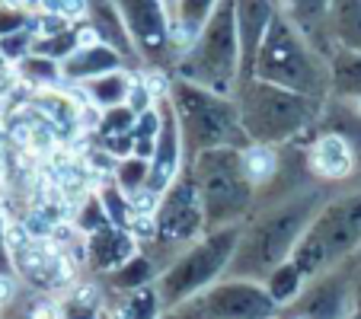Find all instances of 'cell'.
Listing matches in <instances>:
<instances>
[{"instance_id": "1", "label": "cell", "mask_w": 361, "mask_h": 319, "mask_svg": "<svg viewBox=\"0 0 361 319\" xmlns=\"http://www.w3.org/2000/svg\"><path fill=\"white\" fill-rule=\"evenodd\" d=\"M320 208H323L320 192H304V195L281 201L279 208H269L262 218H256L246 227L243 239L237 246V256H233L227 272L233 278L266 281L281 262H288L294 256L300 237L307 233V227L314 224Z\"/></svg>"}, {"instance_id": "2", "label": "cell", "mask_w": 361, "mask_h": 319, "mask_svg": "<svg viewBox=\"0 0 361 319\" xmlns=\"http://www.w3.org/2000/svg\"><path fill=\"white\" fill-rule=\"evenodd\" d=\"M166 93H170L173 109H176L189 160L218 147H250V137L240 122V106L233 96L214 93V89L189 83L176 74L166 77Z\"/></svg>"}, {"instance_id": "3", "label": "cell", "mask_w": 361, "mask_h": 319, "mask_svg": "<svg viewBox=\"0 0 361 319\" xmlns=\"http://www.w3.org/2000/svg\"><path fill=\"white\" fill-rule=\"evenodd\" d=\"M233 99L240 106V122L250 144H266V147H281L300 137L307 128H314L323 112V99L266 80L246 83L243 89L233 93Z\"/></svg>"}, {"instance_id": "4", "label": "cell", "mask_w": 361, "mask_h": 319, "mask_svg": "<svg viewBox=\"0 0 361 319\" xmlns=\"http://www.w3.org/2000/svg\"><path fill=\"white\" fill-rule=\"evenodd\" d=\"M256 80L294 89L326 102L329 96V61L310 45L304 32L291 26L281 13H275L266 42L256 58Z\"/></svg>"}, {"instance_id": "5", "label": "cell", "mask_w": 361, "mask_h": 319, "mask_svg": "<svg viewBox=\"0 0 361 319\" xmlns=\"http://www.w3.org/2000/svg\"><path fill=\"white\" fill-rule=\"evenodd\" d=\"M173 74L189 83H198V87L214 89V93L224 96L237 93V80H240L237 0H221L212 20L204 23V29L198 32V39L179 55Z\"/></svg>"}, {"instance_id": "6", "label": "cell", "mask_w": 361, "mask_h": 319, "mask_svg": "<svg viewBox=\"0 0 361 319\" xmlns=\"http://www.w3.org/2000/svg\"><path fill=\"white\" fill-rule=\"evenodd\" d=\"M189 170L195 176L198 195L204 204V224L208 230H221L231 224H246L252 204H256V185L243 170V154L237 147H218L192 156Z\"/></svg>"}, {"instance_id": "7", "label": "cell", "mask_w": 361, "mask_h": 319, "mask_svg": "<svg viewBox=\"0 0 361 319\" xmlns=\"http://www.w3.org/2000/svg\"><path fill=\"white\" fill-rule=\"evenodd\" d=\"M246 233V224H231L221 230H208L202 239L185 246V252L173 265H166L157 278L160 300L166 310L204 294L218 284V278L231 268L237 246Z\"/></svg>"}, {"instance_id": "8", "label": "cell", "mask_w": 361, "mask_h": 319, "mask_svg": "<svg viewBox=\"0 0 361 319\" xmlns=\"http://www.w3.org/2000/svg\"><path fill=\"white\" fill-rule=\"evenodd\" d=\"M361 249V192L342 195L336 201H326L314 224L307 227L294 249V262L307 275V281L320 278L329 268L345 265Z\"/></svg>"}, {"instance_id": "9", "label": "cell", "mask_w": 361, "mask_h": 319, "mask_svg": "<svg viewBox=\"0 0 361 319\" xmlns=\"http://www.w3.org/2000/svg\"><path fill=\"white\" fill-rule=\"evenodd\" d=\"M125 29L147 68L173 74L176 68V39H173V10L166 0H116Z\"/></svg>"}, {"instance_id": "10", "label": "cell", "mask_w": 361, "mask_h": 319, "mask_svg": "<svg viewBox=\"0 0 361 319\" xmlns=\"http://www.w3.org/2000/svg\"><path fill=\"white\" fill-rule=\"evenodd\" d=\"M16 278H23L39 294H58L74 287V258L55 239H35L26 227H10Z\"/></svg>"}, {"instance_id": "11", "label": "cell", "mask_w": 361, "mask_h": 319, "mask_svg": "<svg viewBox=\"0 0 361 319\" xmlns=\"http://www.w3.org/2000/svg\"><path fill=\"white\" fill-rule=\"evenodd\" d=\"M154 224H157V239H154V243H160V246L195 243L198 237L208 233L204 204H202V195H198L195 176H192L189 166H185L176 182L160 195L157 211H154Z\"/></svg>"}, {"instance_id": "12", "label": "cell", "mask_w": 361, "mask_h": 319, "mask_svg": "<svg viewBox=\"0 0 361 319\" xmlns=\"http://www.w3.org/2000/svg\"><path fill=\"white\" fill-rule=\"evenodd\" d=\"M198 297L204 310L212 313V319H275L281 310L269 287L252 278L218 281Z\"/></svg>"}, {"instance_id": "13", "label": "cell", "mask_w": 361, "mask_h": 319, "mask_svg": "<svg viewBox=\"0 0 361 319\" xmlns=\"http://www.w3.org/2000/svg\"><path fill=\"white\" fill-rule=\"evenodd\" d=\"M352 265L329 268L320 278H314L294 300V319H352Z\"/></svg>"}, {"instance_id": "14", "label": "cell", "mask_w": 361, "mask_h": 319, "mask_svg": "<svg viewBox=\"0 0 361 319\" xmlns=\"http://www.w3.org/2000/svg\"><path fill=\"white\" fill-rule=\"evenodd\" d=\"M279 4L275 0H237V32H240V80L237 89L256 80V58L266 42Z\"/></svg>"}, {"instance_id": "15", "label": "cell", "mask_w": 361, "mask_h": 319, "mask_svg": "<svg viewBox=\"0 0 361 319\" xmlns=\"http://www.w3.org/2000/svg\"><path fill=\"white\" fill-rule=\"evenodd\" d=\"M135 256H137V237L128 227L106 224L102 230L87 237V265L96 275H112Z\"/></svg>"}, {"instance_id": "16", "label": "cell", "mask_w": 361, "mask_h": 319, "mask_svg": "<svg viewBox=\"0 0 361 319\" xmlns=\"http://www.w3.org/2000/svg\"><path fill=\"white\" fill-rule=\"evenodd\" d=\"M279 13L291 23L298 32H304L310 39V45L320 51L323 58H329V51L336 48L333 32H329V10L333 0H275Z\"/></svg>"}, {"instance_id": "17", "label": "cell", "mask_w": 361, "mask_h": 319, "mask_svg": "<svg viewBox=\"0 0 361 319\" xmlns=\"http://www.w3.org/2000/svg\"><path fill=\"white\" fill-rule=\"evenodd\" d=\"M355 147L342 131H323L320 137L314 141L310 154H307V166L317 179L323 182H339V179H348L355 173Z\"/></svg>"}, {"instance_id": "18", "label": "cell", "mask_w": 361, "mask_h": 319, "mask_svg": "<svg viewBox=\"0 0 361 319\" xmlns=\"http://www.w3.org/2000/svg\"><path fill=\"white\" fill-rule=\"evenodd\" d=\"M125 68V58L118 55L112 45L106 42L93 39V42H83L71 58L61 61V70H64V80L71 83H90L102 74H112V70H122Z\"/></svg>"}, {"instance_id": "19", "label": "cell", "mask_w": 361, "mask_h": 319, "mask_svg": "<svg viewBox=\"0 0 361 319\" xmlns=\"http://www.w3.org/2000/svg\"><path fill=\"white\" fill-rule=\"evenodd\" d=\"M137 115L125 102V106H112V109H102L99 122H96V144L102 147V154H112L116 160L125 156H135V125Z\"/></svg>"}, {"instance_id": "20", "label": "cell", "mask_w": 361, "mask_h": 319, "mask_svg": "<svg viewBox=\"0 0 361 319\" xmlns=\"http://www.w3.org/2000/svg\"><path fill=\"white\" fill-rule=\"evenodd\" d=\"M87 23L96 39L112 45L122 58L137 55V48H135V42H131L128 29H125L122 10H118L116 0H87Z\"/></svg>"}, {"instance_id": "21", "label": "cell", "mask_w": 361, "mask_h": 319, "mask_svg": "<svg viewBox=\"0 0 361 319\" xmlns=\"http://www.w3.org/2000/svg\"><path fill=\"white\" fill-rule=\"evenodd\" d=\"M329 96L348 102L361 96V51L336 45L329 51Z\"/></svg>"}, {"instance_id": "22", "label": "cell", "mask_w": 361, "mask_h": 319, "mask_svg": "<svg viewBox=\"0 0 361 319\" xmlns=\"http://www.w3.org/2000/svg\"><path fill=\"white\" fill-rule=\"evenodd\" d=\"M221 0H173V39H176V55H183L185 48L198 39L204 23L212 20ZM179 61V58H176Z\"/></svg>"}, {"instance_id": "23", "label": "cell", "mask_w": 361, "mask_h": 319, "mask_svg": "<svg viewBox=\"0 0 361 319\" xmlns=\"http://www.w3.org/2000/svg\"><path fill=\"white\" fill-rule=\"evenodd\" d=\"M157 278H160V268H157V262H154V256H147V252H137V256L128 258L122 268L106 275L109 287L118 294H131V291H141V287H147V284H157Z\"/></svg>"}, {"instance_id": "24", "label": "cell", "mask_w": 361, "mask_h": 319, "mask_svg": "<svg viewBox=\"0 0 361 319\" xmlns=\"http://www.w3.org/2000/svg\"><path fill=\"white\" fill-rule=\"evenodd\" d=\"M329 32L336 45L361 51V0H333Z\"/></svg>"}, {"instance_id": "25", "label": "cell", "mask_w": 361, "mask_h": 319, "mask_svg": "<svg viewBox=\"0 0 361 319\" xmlns=\"http://www.w3.org/2000/svg\"><path fill=\"white\" fill-rule=\"evenodd\" d=\"M131 77L122 70H112V74H102L96 77V80L83 83V93H87V99L93 102V106H99V109H112V106H125L128 102V93H131Z\"/></svg>"}, {"instance_id": "26", "label": "cell", "mask_w": 361, "mask_h": 319, "mask_svg": "<svg viewBox=\"0 0 361 319\" xmlns=\"http://www.w3.org/2000/svg\"><path fill=\"white\" fill-rule=\"evenodd\" d=\"M262 284L269 287V294L275 297V304L288 306V304H294V300L304 294V287L310 284V281H307V275L298 268V262H294V258H288V262H281L279 268H275V272L262 281Z\"/></svg>"}, {"instance_id": "27", "label": "cell", "mask_w": 361, "mask_h": 319, "mask_svg": "<svg viewBox=\"0 0 361 319\" xmlns=\"http://www.w3.org/2000/svg\"><path fill=\"white\" fill-rule=\"evenodd\" d=\"M240 154H243L246 176L252 179L256 189L269 185L275 176H279V154H275V147H266V144H250V147H243Z\"/></svg>"}, {"instance_id": "28", "label": "cell", "mask_w": 361, "mask_h": 319, "mask_svg": "<svg viewBox=\"0 0 361 319\" xmlns=\"http://www.w3.org/2000/svg\"><path fill=\"white\" fill-rule=\"evenodd\" d=\"M164 300H160V287L157 284H147L141 291H131L125 297V304L118 306L112 316L116 319H160L164 316Z\"/></svg>"}, {"instance_id": "29", "label": "cell", "mask_w": 361, "mask_h": 319, "mask_svg": "<svg viewBox=\"0 0 361 319\" xmlns=\"http://www.w3.org/2000/svg\"><path fill=\"white\" fill-rule=\"evenodd\" d=\"M16 74L23 77V83L29 87H55L58 80H64L61 61L55 58H42V55H29L16 64Z\"/></svg>"}, {"instance_id": "30", "label": "cell", "mask_w": 361, "mask_h": 319, "mask_svg": "<svg viewBox=\"0 0 361 319\" xmlns=\"http://www.w3.org/2000/svg\"><path fill=\"white\" fill-rule=\"evenodd\" d=\"M147 173H150L147 160H141V156H125V160H118V166H116V185L128 198H135L137 192L147 185Z\"/></svg>"}, {"instance_id": "31", "label": "cell", "mask_w": 361, "mask_h": 319, "mask_svg": "<svg viewBox=\"0 0 361 319\" xmlns=\"http://www.w3.org/2000/svg\"><path fill=\"white\" fill-rule=\"evenodd\" d=\"M35 39H39V32H35V20H32V26L20 29V32H10V35H4V39H0V51L7 55V61L20 64L23 58H29V55H32V45H35Z\"/></svg>"}, {"instance_id": "32", "label": "cell", "mask_w": 361, "mask_h": 319, "mask_svg": "<svg viewBox=\"0 0 361 319\" xmlns=\"http://www.w3.org/2000/svg\"><path fill=\"white\" fill-rule=\"evenodd\" d=\"M20 319H61V304H55L51 294L32 291V297L23 304Z\"/></svg>"}, {"instance_id": "33", "label": "cell", "mask_w": 361, "mask_h": 319, "mask_svg": "<svg viewBox=\"0 0 361 319\" xmlns=\"http://www.w3.org/2000/svg\"><path fill=\"white\" fill-rule=\"evenodd\" d=\"M35 16L23 7H10V4H0V39L10 32H20V29L32 26Z\"/></svg>"}, {"instance_id": "34", "label": "cell", "mask_w": 361, "mask_h": 319, "mask_svg": "<svg viewBox=\"0 0 361 319\" xmlns=\"http://www.w3.org/2000/svg\"><path fill=\"white\" fill-rule=\"evenodd\" d=\"M0 278H16L13 265V249H10V224L0 211Z\"/></svg>"}, {"instance_id": "35", "label": "cell", "mask_w": 361, "mask_h": 319, "mask_svg": "<svg viewBox=\"0 0 361 319\" xmlns=\"http://www.w3.org/2000/svg\"><path fill=\"white\" fill-rule=\"evenodd\" d=\"M10 64H13V61H7V55L0 51V96L13 87V70H10Z\"/></svg>"}, {"instance_id": "36", "label": "cell", "mask_w": 361, "mask_h": 319, "mask_svg": "<svg viewBox=\"0 0 361 319\" xmlns=\"http://www.w3.org/2000/svg\"><path fill=\"white\" fill-rule=\"evenodd\" d=\"M355 281H352V319H361V268H355Z\"/></svg>"}, {"instance_id": "37", "label": "cell", "mask_w": 361, "mask_h": 319, "mask_svg": "<svg viewBox=\"0 0 361 319\" xmlns=\"http://www.w3.org/2000/svg\"><path fill=\"white\" fill-rule=\"evenodd\" d=\"M345 106H348V109H352V115H355V118H358V122H361V96H358V99H348Z\"/></svg>"}, {"instance_id": "38", "label": "cell", "mask_w": 361, "mask_h": 319, "mask_svg": "<svg viewBox=\"0 0 361 319\" xmlns=\"http://www.w3.org/2000/svg\"><path fill=\"white\" fill-rule=\"evenodd\" d=\"M0 4H10V7H23V10H26V4H32V0H0Z\"/></svg>"}, {"instance_id": "39", "label": "cell", "mask_w": 361, "mask_h": 319, "mask_svg": "<svg viewBox=\"0 0 361 319\" xmlns=\"http://www.w3.org/2000/svg\"><path fill=\"white\" fill-rule=\"evenodd\" d=\"M348 265H352V268H361V249H358V252H355V256H352V258H348Z\"/></svg>"}, {"instance_id": "40", "label": "cell", "mask_w": 361, "mask_h": 319, "mask_svg": "<svg viewBox=\"0 0 361 319\" xmlns=\"http://www.w3.org/2000/svg\"><path fill=\"white\" fill-rule=\"evenodd\" d=\"M99 319H116V316H112V310H102V316Z\"/></svg>"}, {"instance_id": "41", "label": "cell", "mask_w": 361, "mask_h": 319, "mask_svg": "<svg viewBox=\"0 0 361 319\" xmlns=\"http://www.w3.org/2000/svg\"><path fill=\"white\" fill-rule=\"evenodd\" d=\"M166 4H170V10H173V0H166Z\"/></svg>"}, {"instance_id": "42", "label": "cell", "mask_w": 361, "mask_h": 319, "mask_svg": "<svg viewBox=\"0 0 361 319\" xmlns=\"http://www.w3.org/2000/svg\"><path fill=\"white\" fill-rule=\"evenodd\" d=\"M16 319H20V316H16Z\"/></svg>"}]
</instances>
